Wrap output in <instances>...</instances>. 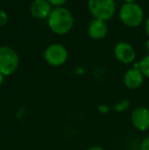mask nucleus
Masks as SVG:
<instances>
[{"mask_svg":"<svg viewBox=\"0 0 149 150\" xmlns=\"http://www.w3.org/2000/svg\"><path fill=\"white\" fill-rule=\"evenodd\" d=\"M50 30L57 35H66L73 29L74 16L72 12L64 7H55L48 16Z\"/></svg>","mask_w":149,"mask_h":150,"instance_id":"obj_1","label":"nucleus"},{"mask_svg":"<svg viewBox=\"0 0 149 150\" xmlns=\"http://www.w3.org/2000/svg\"><path fill=\"white\" fill-rule=\"evenodd\" d=\"M88 9L94 18L106 22L114 14L115 2L114 0H89Z\"/></svg>","mask_w":149,"mask_h":150,"instance_id":"obj_2","label":"nucleus"},{"mask_svg":"<svg viewBox=\"0 0 149 150\" xmlns=\"http://www.w3.org/2000/svg\"><path fill=\"white\" fill-rule=\"evenodd\" d=\"M119 18L121 23L128 27H138L144 18V11L142 7L134 3H125L119 9Z\"/></svg>","mask_w":149,"mask_h":150,"instance_id":"obj_3","label":"nucleus"},{"mask_svg":"<svg viewBox=\"0 0 149 150\" xmlns=\"http://www.w3.org/2000/svg\"><path fill=\"white\" fill-rule=\"evenodd\" d=\"M20 64V57L16 50L9 46L0 47V73L3 76H10L16 71Z\"/></svg>","mask_w":149,"mask_h":150,"instance_id":"obj_4","label":"nucleus"},{"mask_svg":"<svg viewBox=\"0 0 149 150\" xmlns=\"http://www.w3.org/2000/svg\"><path fill=\"white\" fill-rule=\"evenodd\" d=\"M68 52L64 45L54 43L49 45L44 51V58L46 62L53 67H60L66 61Z\"/></svg>","mask_w":149,"mask_h":150,"instance_id":"obj_5","label":"nucleus"},{"mask_svg":"<svg viewBox=\"0 0 149 150\" xmlns=\"http://www.w3.org/2000/svg\"><path fill=\"white\" fill-rule=\"evenodd\" d=\"M131 122L134 128L139 131H146L149 129V109L147 107L139 106L132 111Z\"/></svg>","mask_w":149,"mask_h":150,"instance_id":"obj_6","label":"nucleus"},{"mask_svg":"<svg viewBox=\"0 0 149 150\" xmlns=\"http://www.w3.org/2000/svg\"><path fill=\"white\" fill-rule=\"evenodd\" d=\"M113 52H114L115 58L125 64L131 63L136 57V52L134 48L132 47V45H130L129 43H126V42L117 43L114 46Z\"/></svg>","mask_w":149,"mask_h":150,"instance_id":"obj_7","label":"nucleus"},{"mask_svg":"<svg viewBox=\"0 0 149 150\" xmlns=\"http://www.w3.org/2000/svg\"><path fill=\"white\" fill-rule=\"evenodd\" d=\"M31 13L34 18L43 20L48 18L52 11V5L47 0H34L31 4Z\"/></svg>","mask_w":149,"mask_h":150,"instance_id":"obj_8","label":"nucleus"},{"mask_svg":"<svg viewBox=\"0 0 149 150\" xmlns=\"http://www.w3.org/2000/svg\"><path fill=\"white\" fill-rule=\"evenodd\" d=\"M144 76L139 69H130L124 76V83L129 89H137L143 84Z\"/></svg>","mask_w":149,"mask_h":150,"instance_id":"obj_9","label":"nucleus"},{"mask_svg":"<svg viewBox=\"0 0 149 150\" xmlns=\"http://www.w3.org/2000/svg\"><path fill=\"white\" fill-rule=\"evenodd\" d=\"M108 27L104 21L94 18L88 26V34L94 40L103 39L107 35Z\"/></svg>","mask_w":149,"mask_h":150,"instance_id":"obj_10","label":"nucleus"},{"mask_svg":"<svg viewBox=\"0 0 149 150\" xmlns=\"http://www.w3.org/2000/svg\"><path fill=\"white\" fill-rule=\"evenodd\" d=\"M139 69L143 74L144 77L149 79V55L145 56L141 61L139 62Z\"/></svg>","mask_w":149,"mask_h":150,"instance_id":"obj_11","label":"nucleus"},{"mask_svg":"<svg viewBox=\"0 0 149 150\" xmlns=\"http://www.w3.org/2000/svg\"><path fill=\"white\" fill-rule=\"evenodd\" d=\"M129 106H130L129 101L124 100V101H121V103H119L117 105H115L114 108L117 109V110H119V111H121V110H127V109L129 108Z\"/></svg>","mask_w":149,"mask_h":150,"instance_id":"obj_12","label":"nucleus"},{"mask_svg":"<svg viewBox=\"0 0 149 150\" xmlns=\"http://www.w3.org/2000/svg\"><path fill=\"white\" fill-rule=\"evenodd\" d=\"M8 22V16L4 10L0 9V27H3L7 24Z\"/></svg>","mask_w":149,"mask_h":150,"instance_id":"obj_13","label":"nucleus"},{"mask_svg":"<svg viewBox=\"0 0 149 150\" xmlns=\"http://www.w3.org/2000/svg\"><path fill=\"white\" fill-rule=\"evenodd\" d=\"M52 6H55V7H61L62 5L66 3L68 0H47Z\"/></svg>","mask_w":149,"mask_h":150,"instance_id":"obj_14","label":"nucleus"},{"mask_svg":"<svg viewBox=\"0 0 149 150\" xmlns=\"http://www.w3.org/2000/svg\"><path fill=\"white\" fill-rule=\"evenodd\" d=\"M140 150H149V136L143 139L141 145H140Z\"/></svg>","mask_w":149,"mask_h":150,"instance_id":"obj_15","label":"nucleus"},{"mask_svg":"<svg viewBox=\"0 0 149 150\" xmlns=\"http://www.w3.org/2000/svg\"><path fill=\"white\" fill-rule=\"evenodd\" d=\"M145 30H146V34L148 35L149 37V18L147 20V22H146V25H145Z\"/></svg>","mask_w":149,"mask_h":150,"instance_id":"obj_16","label":"nucleus"},{"mask_svg":"<svg viewBox=\"0 0 149 150\" xmlns=\"http://www.w3.org/2000/svg\"><path fill=\"white\" fill-rule=\"evenodd\" d=\"M88 150H104V149L100 146H93V147H91V148H89Z\"/></svg>","mask_w":149,"mask_h":150,"instance_id":"obj_17","label":"nucleus"},{"mask_svg":"<svg viewBox=\"0 0 149 150\" xmlns=\"http://www.w3.org/2000/svg\"><path fill=\"white\" fill-rule=\"evenodd\" d=\"M3 82H4V76L2 75L1 73H0V87L2 86V84H3Z\"/></svg>","mask_w":149,"mask_h":150,"instance_id":"obj_18","label":"nucleus"},{"mask_svg":"<svg viewBox=\"0 0 149 150\" xmlns=\"http://www.w3.org/2000/svg\"><path fill=\"white\" fill-rule=\"evenodd\" d=\"M146 51H147V53H148V55H149V40L147 42H146Z\"/></svg>","mask_w":149,"mask_h":150,"instance_id":"obj_19","label":"nucleus"},{"mask_svg":"<svg viewBox=\"0 0 149 150\" xmlns=\"http://www.w3.org/2000/svg\"><path fill=\"white\" fill-rule=\"evenodd\" d=\"M125 1H126V3H134L136 0H125Z\"/></svg>","mask_w":149,"mask_h":150,"instance_id":"obj_20","label":"nucleus"}]
</instances>
